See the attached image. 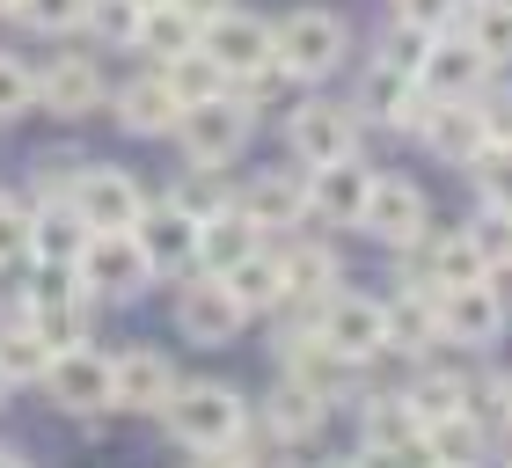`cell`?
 <instances>
[{"label": "cell", "instance_id": "obj_40", "mask_svg": "<svg viewBox=\"0 0 512 468\" xmlns=\"http://www.w3.org/2000/svg\"><path fill=\"white\" fill-rule=\"evenodd\" d=\"M139 15H147V8H132V0H88V22H81V30L96 37V44H110V52H132Z\"/></svg>", "mask_w": 512, "mask_h": 468}, {"label": "cell", "instance_id": "obj_38", "mask_svg": "<svg viewBox=\"0 0 512 468\" xmlns=\"http://www.w3.org/2000/svg\"><path fill=\"white\" fill-rule=\"evenodd\" d=\"M403 403L417 410V425H432V417L469 410V381H461V373H417V381L403 388Z\"/></svg>", "mask_w": 512, "mask_h": 468}, {"label": "cell", "instance_id": "obj_22", "mask_svg": "<svg viewBox=\"0 0 512 468\" xmlns=\"http://www.w3.org/2000/svg\"><path fill=\"white\" fill-rule=\"evenodd\" d=\"M322 425H330V403H322L315 388H300L278 373V388L264 395V403L249 410V432H271V439H286V447H300V439H315Z\"/></svg>", "mask_w": 512, "mask_h": 468}, {"label": "cell", "instance_id": "obj_51", "mask_svg": "<svg viewBox=\"0 0 512 468\" xmlns=\"http://www.w3.org/2000/svg\"><path fill=\"white\" fill-rule=\"evenodd\" d=\"M176 8H183V15H191V22H213L220 8H235V0H176Z\"/></svg>", "mask_w": 512, "mask_h": 468}, {"label": "cell", "instance_id": "obj_46", "mask_svg": "<svg viewBox=\"0 0 512 468\" xmlns=\"http://www.w3.org/2000/svg\"><path fill=\"white\" fill-rule=\"evenodd\" d=\"M359 468H439V461L425 447V432H403V439H366Z\"/></svg>", "mask_w": 512, "mask_h": 468}, {"label": "cell", "instance_id": "obj_31", "mask_svg": "<svg viewBox=\"0 0 512 468\" xmlns=\"http://www.w3.org/2000/svg\"><path fill=\"white\" fill-rule=\"evenodd\" d=\"M461 37L476 44L491 66H512V0H461Z\"/></svg>", "mask_w": 512, "mask_h": 468}, {"label": "cell", "instance_id": "obj_36", "mask_svg": "<svg viewBox=\"0 0 512 468\" xmlns=\"http://www.w3.org/2000/svg\"><path fill=\"white\" fill-rule=\"evenodd\" d=\"M44 366H52V344H44L30 322H0V373H8V388L44 381Z\"/></svg>", "mask_w": 512, "mask_h": 468}, {"label": "cell", "instance_id": "obj_10", "mask_svg": "<svg viewBox=\"0 0 512 468\" xmlns=\"http://www.w3.org/2000/svg\"><path fill=\"white\" fill-rule=\"evenodd\" d=\"M425 227H432L425 191H417L410 176H374V198H366V213H359V234H374L381 249H417Z\"/></svg>", "mask_w": 512, "mask_h": 468}, {"label": "cell", "instance_id": "obj_16", "mask_svg": "<svg viewBox=\"0 0 512 468\" xmlns=\"http://www.w3.org/2000/svg\"><path fill=\"white\" fill-rule=\"evenodd\" d=\"M417 147H425L432 161H447V169H469V161H476L483 147H491L476 96H454V103H439V96H432L425 125H417Z\"/></svg>", "mask_w": 512, "mask_h": 468}, {"label": "cell", "instance_id": "obj_18", "mask_svg": "<svg viewBox=\"0 0 512 468\" xmlns=\"http://www.w3.org/2000/svg\"><path fill=\"white\" fill-rule=\"evenodd\" d=\"M198 52H213V66L235 81V74L271 59V22L249 15V8H220L213 22H198Z\"/></svg>", "mask_w": 512, "mask_h": 468}, {"label": "cell", "instance_id": "obj_41", "mask_svg": "<svg viewBox=\"0 0 512 468\" xmlns=\"http://www.w3.org/2000/svg\"><path fill=\"white\" fill-rule=\"evenodd\" d=\"M425 52H432V30H417V22H395V15H388V30H381V44H374V59L395 66V74H417V66H425Z\"/></svg>", "mask_w": 512, "mask_h": 468}, {"label": "cell", "instance_id": "obj_37", "mask_svg": "<svg viewBox=\"0 0 512 468\" xmlns=\"http://www.w3.org/2000/svg\"><path fill=\"white\" fill-rule=\"evenodd\" d=\"M220 176H227V169H205V161H191V169H176L169 198H176V205H183V213H191V220H213L220 205H235V191H227Z\"/></svg>", "mask_w": 512, "mask_h": 468}, {"label": "cell", "instance_id": "obj_3", "mask_svg": "<svg viewBox=\"0 0 512 468\" xmlns=\"http://www.w3.org/2000/svg\"><path fill=\"white\" fill-rule=\"evenodd\" d=\"M249 132H256V117H249V103L235 96V88H227V96H213V103H183V117H176V147H183V161H205V169H227V161H242Z\"/></svg>", "mask_w": 512, "mask_h": 468}, {"label": "cell", "instance_id": "obj_20", "mask_svg": "<svg viewBox=\"0 0 512 468\" xmlns=\"http://www.w3.org/2000/svg\"><path fill=\"white\" fill-rule=\"evenodd\" d=\"M359 117H374V125H388V132H410L417 139V125H425V110H432V96L417 88V74H395V66H366V81H359V103H352Z\"/></svg>", "mask_w": 512, "mask_h": 468}, {"label": "cell", "instance_id": "obj_47", "mask_svg": "<svg viewBox=\"0 0 512 468\" xmlns=\"http://www.w3.org/2000/svg\"><path fill=\"white\" fill-rule=\"evenodd\" d=\"M388 15L395 22H417V30H454V22H461V0H388Z\"/></svg>", "mask_w": 512, "mask_h": 468}, {"label": "cell", "instance_id": "obj_43", "mask_svg": "<svg viewBox=\"0 0 512 468\" xmlns=\"http://www.w3.org/2000/svg\"><path fill=\"white\" fill-rule=\"evenodd\" d=\"M461 234L476 242V256L491 264V278H498V271L512 264V213H498V205H483V213H476L469 227H461Z\"/></svg>", "mask_w": 512, "mask_h": 468}, {"label": "cell", "instance_id": "obj_2", "mask_svg": "<svg viewBox=\"0 0 512 468\" xmlns=\"http://www.w3.org/2000/svg\"><path fill=\"white\" fill-rule=\"evenodd\" d=\"M161 425H169L183 447H227V439L249 432V403H242V388H227V381H183L169 395V410H161Z\"/></svg>", "mask_w": 512, "mask_h": 468}, {"label": "cell", "instance_id": "obj_8", "mask_svg": "<svg viewBox=\"0 0 512 468\" xmlns=\"http://www.w3.org/2000/svg\"><path fill=\"white\" fill-rule=\"evenodd\" d=\"M286 154L300 169H322L337 154H359V110L352 103H293L286 110Z\"/></svg>", "mask_w": 512, "mask_h": 468}, {"label": "cell", "instance_id": "obj_27", "mask_svg": "<svg viewBox=\"0 0 512 468\" xmlns=\"http://www.w3.org/2000/svg\"><path fill=\"white\" fill-rule=\"evenodd\" d=\"M88 234H96V227L74 213V198H59V205H30V256H37V264H81Z\"/></svg>", "mask_w": 512, "mask_h": 468}, {"label": "cell", "instance_id": "obj_11", "mask_svg": "<svg viewBox=\"0 0 512 468\" xmlns=\"http://www.w3.org/2000/svg\"><path fill=\"white\" fill-rule=\"evenodd\" d=\"M278 373L300 381V388H315L322 403H344L352 381H359V366L344 359V351L322 344V330H286V337H278Z\"/></svg>", "mask_w": 512, "mask_h": 468}, {"label": "cell", "instance_id": "obj_29", "mask_svg": "<svg viewBox=\"0 0 512 468\" xmlns=\"http://www.w3.org/2000/svg\"><path fill=\"white\" fill-rule=\"evenodd\" d=\"M432 344H439V293L410 278L388 300V351H432Z\"/></svg>", "mask_w": 512, "mask_h": 468}, {"label": "cell", "instance_id": "obj_1", "mask_svg": "<svg viewBox=\"0 0 512 468\" xmlns=\"http://www.w3.org/2000/svg\"><path fill=\"white\" fill-rule=\"evenodd\" d=\"M271 59L293 66L300 81H330L344 59H352V22L330 8H293L271 22Z\"/></svg>", "mask_w": 512, "mask_h": 468}, {"label": "cell", "instance_id": "obj_21", "mask_svg": "<svg viewBox=\"0 0 512 468\" xmlns=\"http://www.w3.org/2000/svg\"><path fill=\"white\" fill-rule=\"evenodd\" d=\"M483 81H491V59H483L461 30H439V37H432V52H425V66H417V88H425V96H439V103L476 96Z\"/></svg>", "mask_w": 512, "mask_h": 468}, {"label": "cell", "instance_id": "obj_34", "mask_svg": "<svg viewBox=\"0 0 512 468\" xmlns=\"http://www.w3.org/2000/svg\"><path fill=\"white\" fill-rule=\"evenodd\" d=\"M161 81H169V96L176 103H213V96H227V74L213 66V52H176V59H161Z\"/></svg>", "mask_w": 512, "mask_h": 468}, {"label": "cell", "instance_id": "obj_14", "mask_svg": "<svg viewBox=\"0 0 512 468\" xmlns=\"http://www.w3.org/2000/svg\"><path fill=\"white\" fill-rule=\"evenodd\" d=\"M132 242L147 249V264H154V278L161 271H198V220L183 213L176 198H147V213L132 220Z\"/></svg>", "mask_w": 512, "mask_h": 468}, {"label": "cell", "instance_id": "obj_44", "mask_svg": "<svg viewBox=\"0 0 512 468\" xmlns=\"http://www.w3.org/2000/svg\"><path fill=\"white\" fill-rule=\"evenodd\" d=\"M81 169H88L81 154H37V176H30V205H59V198H74Z\"/></svg>", "mask_w": 512, "mask_h": 468}, {"label": "cell", "instance_id": "obj_26", "mask_svg": "<svg viewBox=\"0 0 512 468\" xmlns=\"http://www.w3.org/2000/svg\"><path fill=\"white\" fill-rule=\"evenodd\" d=\"M476 278H491V264L476 256L469 234H425L417 242V286H432V293H447V286H476Z\"/></svg>", "mask_w": 512, "mask_h": 468}, {"label": "cell", "instance_id": "obj_32", "mask_svg": "<svg viewBox=\"0 0 512 468\" xmlns=\"http://www.w3.org/2000/svg\"><path fill=\"white\" fill-rule=\"evenodd\" d=\"M425 447H432L439 468H476V461H483V417H476V410L432 417V425H425Z\"/></svg>", "mask_w": 512, "mask_h": 468}, {"label": "cell", "instance_id": "obj_12", "mask_svg": "<svg viewBox=\"0 0 512 468\" xmlns=\"http://www.w3.org/2000/svg\"><path fill=\"white\" fill-rule=\"evenodd\" d=\"M74 213L96 234H132V220L147 213V191H139L132 169H96V161H88L81 183H74Z\"/></svg>", "mask_w": 512, "mask_h": 468}, {"label": "cell", "instance_id": "obj_19", "mask_svg": "<svg viewBox=\"0 0 512 468\" xmlns=\"http://www.w3.org/2000/svg\"><path fill=\"white\" fill-rule=\"evenodd\" d=\"M235 205H242L264 234H293L300 220H308V169H300V161H293V169H256V176L242 183Z\"/></svg>", "mask_w": 512, "mask_h": 468}, {"label": "cell", "instance_id": "obj_9", "mask_svg": "<svg viewBox=\"0 0 512 468\" xmlns=\"http://www.w3.org/2000/svg\"><path fill=\"white\" fill-rule=\"evenodd\" d=\"M374 161L366 154H337V161H322V169H308V220L322 227H359L366 213V198H374Z\"/></svg>", "mask_w": 512, "mask_h": 468}, {"label": "cell", "instance_id": "obj_53", "mask_svg": "<svg viewBox=\"0 0 512 468\" xmlns=\"http://www.w3.org/2000/svg\"><path fill=\"white\" fill-rule=\"evenodd\" d=\"M8 15H15V0H0V22H8Z\"/></svg>", "mask_w": 512, "mask_h": 468}, {"label": "cell", "instance_id": "obj_5", "mask_svg": "<svg viewBox=\"0 0 512 468\" xmlns=\"http://www.w3.org/2000/svg\"><path fill=\"white\" fill-rule=\"evenodd\" d=\"M81 293L88 300H139L154 286V264H147V249L132 242V234H88V249H81Z\"/></svg>", "mask_w": 512, "mask_h": 468}, {"label": "cell", "instance_id": "obj_55", "mask_svg": "<svg viewBox=\"0 0 512 468\" xmlns=\"http://www.w3.org/2000/svg\"><path fill=\"white\" fill-rule=\"evenodd\" d=\"M132 8H161V0H132Z\"/></svg>", "mask_w": 512, "mask_h": 468}, {"label": "cell", "instance_id": "obj_56", "mask_svg": "<svg viewBox=\"0 0 512 468\" xmlns=\"http://www.w3.org/2000/svg\"><path fill=\"white\" fill-rule=\"evenodd\" d=\"M505 425H512V395H505Z\"/></svg>", "mask_w": 512, "mask_h": 468}, {"label": "cell", "instance_id": "obj_17", "mask_svg": "<svg viewBox=\"0 0 512 468\" xmlns=\"http://www.w3.org/2000/svg\"><path fill=\"white\" fill-rule=\"evenodd\" d=\"M505 337V293L491 278H476V286H447L439 293V344H498Z\"/></svg>", "mask_w": 512, "mask_h": 468}, {"label": "cell", "instance_id": "obj_13", "mask_svg": "<svg viewBox=\"0 0 512 468\" xmlns=\"http://www.w3.org/2000/svg\"><path fill=\"white\" fill-rule=\"evenodd\" d=\"M176 388H183L176 359L154 351V344H132L125 359H110V395H118V410H132V417H161Z\"/></svg>", "mask_w": 512, "mask_h": 468}, {"label": "cell", "instance_id": "obj_4", "mask_svg": "<svg viewBox=\"0 0 512 468\" xmlns=\"http://www.w3.org/2000/svg\"><path fill=\"white\" fill-rule=\"evenodd\" d=\"M242 300L227 293V278L220 271H183V286H176V330L183 344H205V351H220V344H235L242 337Z\"/></svg>", "mask_w": 512, "mask_h": 468}, {"label": "cell", "instance_id": "obj_52", "mask_svg": "<svg viewBox=\"0 0 512 468\" xmlns=\"http://www.w3.org/2000/svg\"><path fill=\"white\" fill-rule=\"evenodd\" d=\"M0 468H30V461H22L15 447H0Z\"/></svg>", "mask_w": 512, "mask_h": 468}, {"label": "cell", "instance_id": "obj_25", "mask_svg": "<svg viewBox=\"0 0 512 468\" xmlns=\"http://www.w3.org/2000/svg\"><path fill=\"white\" fill-rule=\"evenodd\" d=\"M220 278H227V293L242 300V315H278V308H286V264H278V242L249 249L242 264H227Z\"/></svg>", "mask_w": 512, "mask_h": 468}, {"label": "cell", "instance_id": "obj_35", "mask_svg": "<svg viewBox=\"0 0 512 468\" xmlns=\"http://www.w3.org/2000/svg\"><path fill=\"white\" fill-rule=\"evenodd\" d=\"M227 88H235V96L249 103V117H256V110H278V103H300V88H308V81H300V74H293V66H278V59H264V66H249V74H235V81H227Z\"/></svg>", "mask_w": 512, "mask_h": 468}, {"label": "cell", "instance_id": "obj_6", "mask_svg": "<svg viewBox=\"0 0 512 468\" xmlns=\"http://www.w3.org/2000/svg\"><path fill=\"white\" fill-rule=\"evenodd\" d=\"M315 330H322L330 351H344L352 366H366V359L388 351V300H374V293H330L315 308Z\"/></svg>", "mask_w": 512, "mask_h": 468}, {"label": "cell", "instance_id": "obj_57", "mask_svg": "<svg viewBox=\"0 0 512 468\" xmlns=\"http://www.w3.org/2000/svg\"><path fill=\"white\" fill-rule=\"evenodd\" d=\"M330 468H359V461H330Z\"/></svg>", "mask_w": 512, "mask_h": 468}, {"label": "cell", "instance_id": "obj_48", "mask_svg": "<svg viewBox=\"0 0 512 468\" xmlns=\"http://www.w3.org/2000/svg\"><path fill=\"white\" fill-rule=\"evenodd\" d=\"M8 256L30 264V198H0V264Z\"/></svg>", "mask_w": 512, "mask_h": 468}, {"label": "cell", "instance_id": "obj_23", "mask_svg": "<svg viewBox=\"0 0 512 468\" xmlns=\"http://www.w3.org/2000/svg\"><path fill=\"white\" fill-rule=\"evenodd\" d=\"M118 125L132 132V139H169L176 132V117H183V103L169 96V81H161V66L154 74H132L125 88H110V103H103Z\"/></svg>", "mask_w": 512, "mask_h": 468}, {"label": "cell", "instance_id": "obj_15", "mask_svg": "<svg viewBox=\"0 0 512 468\" xmlns=\"http://www.w3.org/2000/svg\"><path fill=\"white\" fill-rule=\"evenodd\" d=\"M110 103V81L88 52H59L52 66H37V110L52 117H96Z\"/></svg>", "mask_w": 512, "mask_h": 468}, {"label": "cell", "instance_id": "obj_30", "mask_svg": "<svg viewBox=\"0 0 512 468\" xmlns=\"http://www.w3.org/2000/svg\"><path fill=\"white\" fill-rule=\"evenodd\" d=\"M30 330L52 344V351H74V344H88V330H96V300H88V293L30 300Z\"/></svg>", "mask_w": 512, "mask_h": 468}, {"label": "cell", "instance_id": "obj_50", "mask_svg": "<svg viewBox=\"0 0 512 468\" xmlns=\"http://www.w3.org/2000/svg\"><path fill=\"white\" fill-rule=\"evenodd\" d=\"M30 264H37V256H30ZM59 293H81V271H74V264H37L30 300H59Z\"/></svg>", "mask_w": 512, "mask_h": 468}, {"label": "cell", "instance_id": "obj_49", "mask_svg": "<svg viewBox=\"0 0 512 468\" xmlns=\"http://www.w3.org/2000/svg\"><path fill=\"white\" fill-rule=\"evenodd\" d=\"M183 468H256L249 432H242V439H227V447H191V461H183Z\"/></svg>", "mask_w": 512, "mask_h": 468}, {"label": "cell", "instance_id": "obj_42", "mask_svg": "<svg viewBox=\"0 0 512 468\" xmlns=\"http://www.w3.org/2000/svg\"><path fill=\"white\" fill-rule=\"evenodd\" d=\"M30 110H37V66L0 52V125H15V117H30Z\"/></svg>", "mask_w": 512, "mask_h": 468}, {"label": "cell", "instance_id": "obj_28", "mask_svg": "<svg viewBox=\"0 0 512 468\" xmlns=\"http://www.w3.org/2000/svg\"><path fill=\"white\" fill-rule=\"evenodd\" d=\"M271 234L256 227L242 205H220L213 220H198V271H227V264H242L249 249H264Z\"/></svg>", "mask_w": 512, "mask_h": 468}, {"label": "cell", "instance_id": "obj_33", "mask_svg": "<svg viewBox=\"0 0 512 468\" xmlns=\"http://www.w3.org/2000/svg\"><path fill=\"white\" fill-rule=\"evenodd\" d=\"M191 44H198V22L183 15L176 0H161V8H147V15H139V37H132V52H147L154 66H161V59H176V52H191Z\"/></svg>", "mask_w": 512, "mask_h": 468}, {"label": "cell", "instance_id": "obj_45", "mask_svg": "<svg viewBox=\"0 0 512 468\" xmlns=\"http://www.w3.org/2000/svg\"><path fill=\"white\" fill-rule=\"evenodd\" d=\"M15 22H30L37 37H66L88 22V0H15Z\"/></svg>", "mask_w": 512, "mask_h": 468}, {"label": "cell", "instance_id": "obj_39", "mask_svg": "<svg viewBox=\"0 0 512 468\" xmlns=\"http://www.w3.org/2000/svg\"><path fill=\"white\" fill-rule=\"evenodd\" d=\"M469 176H476V198H483V205L512 213V139H491V147L469 161Z\"/></svg>", "mask_w": 512, "mask_h": 468}, {"label": "cell", "instance_id": "obj_24", "mask_svg": "<svg viewBox=\"0 0 512 468\" xmlns=\"http://www.w3.org/2000/svg\"><path fill=\"white\" fill-rule=\"evenodd\" d=\"M278 264H286V300H300V308H322V300L337 293V249L315 242V234H293V242H278Z\"/></svg>", "mask_w": 512, "mask_h": 468}, {"label": "cell", "instance_id": "obj_7", "mask_svg": "<svg viewBox=\"0 0 512 468\" xmlns=\"http://www.w3.org/2000/svg\"><path fill=\"white\" fill-rule=\"evenodd\" d=\"M37 388L52 395V410H66V417H103V410H118V395H110V359H103V351H88V344L52 351V366H44Z\"/></svg>", "mask_w": 512, "mask_h": 468}, {"label": "cell", "instance_id": "obj_54", "mask_svg": "<svg viewBox=\"0 0 512 468\" xmlns=\"http://www.w3.org/2000/svg\"><path fill=\"white\" fill-rule=\"evenodd\" d=\"M0 403H8V373H0Z\"/></svg>", "mask_w": 512, "mask_h": 468}]
</instances>
